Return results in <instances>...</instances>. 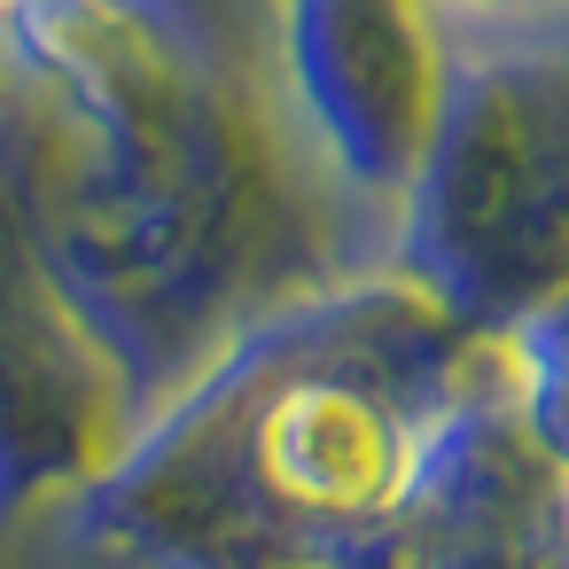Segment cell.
I'll use <instances>...</instances> for the list:
<instances>
[{
    "label": "cell",
    "mask_w": 569,
    "mask_h": 569,
    "mask_svg": "<svg viewBox=\"0 0 569 569\" xmlns=\"http://www.w3.org/2000/svg\"><path fill=\"white\" fill-rule=\"evenodd\" d=\"M452 211L483 258H569V94L499 87L460 133Z\"/></svg>",
    "instance_id": "obj_1"
},
{
    "label": "cell",
    "mask_w": 569,
    "mask_h": 569,
    "mask_svg": "<svg viewBox=\"0 0 569 569\" xmlns=\"http://www.w3.org/2000/svg\"><path fill=\"white\" fill-rule=\"evenodd\" d=\"M258 468L289 507L351 515L390 491L398 437H390V413L351 382H297L258 421Z\"/></svg>",
    "instance_id": "obj_2"
}]
</instances>
